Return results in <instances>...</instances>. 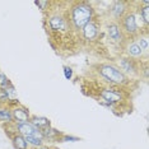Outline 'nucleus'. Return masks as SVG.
Listing matches in <instances>:
<instances>
[{
  "label": "nucleus",
  "instance_id": "393cba45",
  "mask_svg": "<svg viewBox=\"0 0 149 149\" xmlns=\"http://www.w3.org/2000/svg\"><path fill=\"white\" fill-rule=\"evenodd\" d=\"M51 149H59V148H56V147H51Z\"/></svg>",
  "mask_w": 149,
  "mask_h": 149
},
{
  "label": "nucleus",
  "instance_id": "39448f33",
  "mask_svg": "<svg viewBox=\"0 0 149 149\" xmlns=\"http://www.w3.org/2000/svg\"><path fill=\"white\" fill-rule=\"evenodd\" d=\"M118 24H120L121 29H123V33L125 37L135 38V37H138L140 33L148 32V31H141L140 26H139V18H138L135 10H129L126 14L123 17V19L118 22Z\"/></svg>",
  "mask_w": 149,
  "mask_h": 149
},
{
  "label": "nucleus",
  "instance_id": "7ed1b4c3",
  "mask_svg": "<svg viewBox=\"0 0 149 149\" xmlns=\"http://www.w3.org/2000/svg\"><path fill=\"white\" fill-rule=\"evenodd\" d=\"M98 103L104 106L111 111H117V107L126 101V92L125 88L104 86L98 89Z\"/></svg>",
  "mask_w": 149,
  "mask_h": 149
},
{
  "label": "nucleus",
  "instance_id": "1a4fd4ad",
  "mask_svg": "<svg viewBox=\"0 0 149 149\" xmlns=\"http://www.w3.org/2000/svg\"><path fill=\"white\" fill-rule=\"evenodd\" d=\"M82 35L83 40L87 42H94L98 40L100 37V33H101V27H100V23L96 21V18L93 19L92 22H89L88 24H86L82 28V31L79 32Z\"/></svg>",
  "mask_w": 149,
  "mask_h": 149
},
{
  "label": "nucleus",
  "instance_id": "f3484780",
  "mask_svg": "<svg viewBox=\"0 0 149 149\" xmlns=\"http://www.w3.org/2000/svg\"><path fill=\"white\" fill-rule=\"evenodd\" d=\"M0 123L5 124V125L14 124V123H13V116H12L10 107H8V106H0Z\"/></svg>",
  "mask_w": 149,
  "mask_h": 149
},
{
  "label": "nucleus",
  "instance_id": "4be33fe9",
  "mask_svg": "<svg viewBox=\"0 0 149 149\" xmlns=\"http://www.w3.org/2000/svg\"><path fill=\"white\" fill-rule=\"evenodd\" d=\"M51 4H52L51 1H41V0H36L35 1V5L38 6V9H41L42 12H46Z\"/></svg>",
  "mask_w": 149,
  "mask_h": 149
},
{
  "label": "nucleus",
  "instance_id": "20e7f679",
  "mask_svg": "<svg viewBox=\"0 0 149 149\" xmlns=\"http://www.w3.org/2000/svg\"><path fill=\"white\" fill-rule=\"evenodd\" d=\"M15 131L18 134H21L23 138L27 140V143L29 144L31 148H38L42 147L45 144V139L41 133V130H38L37 127H35L33 125L29 123H19L14 124Z\"/></svg>",
  "mask_w": 149,
  "mask_h": 149
},
{
  "label": "nucleus",
  "instance_id": "6e6552de",
  "mask_svg": "<svg viewBox=\"0 0 149 149\" xmlns=\"http://www.w3.org/2000/svg\"><path fill=\"white\" fill-rule=\"evenodd\" d=\"M110 15L112 17L113 22H120L123 17L130 10V3L124 0H116L110 3Z\"/></svg>",
  "mask_w": 149,
  "mask_h": 149
},
{
  "label": "nucleus",
  "instance_id": "412c9836",
  "mask_svg": "<svg viewBox=\"0 0 149 149\" xmlns=\"http://www.w3.org/2000/svg\"><path fill=\"white\" fill-rule=\"evenodd\" d=\"M66 141H80V138L70 134H63L59 143H66Z\"/></svg>",
  "mask_w": 149,
  "mask_h": 149
},
{
  "label": "nucleus",
  "instance_id": "f257e3e1",
  "mask_svg": "<svg viewBox=\"0 0 149 149\" xmlns=\"http://www.w3.org/2000/svg\"><path fill=\"white\" fill-rule=\"evenodd\" d=\"M96 18L92 3L89 1H74L68 10V19L74 31L80 32L82 28Z\"/></svg>",
  "mask_w": 149,
  "mask_h": 149
},
{
  "label": "nucleus",
  "instance_id": "a211bd4d",
  "mask_svg": "<svg viewBox=\"0 0 149 149\" xmlns=\"http://www.w3.org/2000/svg\"><path fill=\"white\" fill-rule=\"evenodd\" d=\"M134 41L138 43L139 47H140L141 50L145 52V54H148V49H149V40H148V32H143V33H140L138 37H135L134 38Z\"/></svg>",
  "mask_w": 149,
  "mask_h": 149
},
{
  "label": "nucleus",
  "instance_id": "f8f14e48",
  "mask_svg": "<svg viewBox=\"0 0 149 149\" xmlns=\"http://www.w3.org/2000/svg\"><path fill=\"white\" fill-rule=\"evenodd\" d=\"M12 116H13V123L19 124V123H28L31 118V112L26 106H23L22 103L13 106L10 108Z\"/></svg>",
  "mask_w": 149,
  "mask_h": 149
},
{
  "label": "nucleus",
  "instance_id": "dca6fc26",
  "mask_svg": "<svg viewBox=\"0 0 149 149\" xmlns=\"http://www.w3.org/2000/svg\"><path fill=\"white\" fill-rule=\"evenodd\" d=\"M10 140H12V144L14 147V149H31L29 144L27 143V140L18 133L13 134L10 136Z\"/></svg>",
  "mask_w": 149,
  "mask_h": 149
},
{
  "label": "nucleus",
  "instance_id": "ddd939ff",
  "mask_svg": "<svg viewBox=\"0 0 149 149\" xmlns=\"http://www.w3.org/2000/svg\"><path fill=\"white\" fill-rule=\"evenodd\" d=\"M138 8H136V15L138 18H140V21L143 22L144 28L148 29L149 26V1L148 0H143V1L138 3Z\"/></svg>",
  "mask_w": 149,
  "mask_h": 149
},
{
  "label": "nucleus",
  "instance_id": "0eeeda50",
  "mask_svg": "<svg viewBox=\"0 0 149 149\" xmlns=\"http://www.w3.org/2000/svg\"><path fill=\"white\" fill-rule=\"evenodd\" d=\"M118 69L126 75L129 79H136L140 78V61H135L127 56H120L117 59V65Z\"/></svg>",
  "mask_w": 149,
  "mask_h": 149
},
{
  "label": "nucleus",
  "instance_id": "9d476101",
  "mask_svg": "<svg viewBox=\"0 0 149 149\" xmlns=\"http://www.w3.org/2000/svg\"><path fill=\"white\" fill-rule=\"evenodd\" d=\"M106 33H107L108 40H110L112 43H117V45H120V43H124L125 42V38H126V37L124 36L123 29H121V27H120V24H118V22L111 21L110 23H108V24L106 26Z\"/></svg>",
  "mask_w": 149,
  "mask_h": 149
},
{
  "label": "nucleus",
  "instance_id": "aec40b11",
  "mask_svg": "<svg viewBox=\"0 0 149 149\" xmlns=\"http://www.w3.org/2000/svg\"><path fill=\"white\" fill-rule=\"evenodd\" d=\"M9 101H10V98H9L6 91L0 88V106H8Z\"/></svg>",
  "mask_w": 149,
  "mask_h": 149
},
{
  "label": "nucleus",
  "instance_id": "423d86ee",
  "mask_svg": "<svg viewBox=\"0 0 149 149\" xmlns=\"http://www.w3.org/2000/svg\"><path fill=\"white\" fill-rule=\"evenodd\" d=\"M47 23V29H49L54 35H63V33H69L72 31V26L68 19V14H60V13H55L46 18Z\"/></svg>",
  "mask_w": 149,
  "mask_h": 149
},
{
  "label": "nucleus",
  "instance_id": "2eb2a0df",
  "mask_svg": "<svg viewBox=\"0 0 149 149\" xmlns=\"http://www.w3.org/2000/svg\"><path fill=\"white\" fill-rule=\"evenodd\" d=\"M29 123H31L35 127L38 129V130H43V129L51 126V121H50V118H47L45 116H38V115H31Z\"/></svg>",
  "mask_w": 149,
  "mask_h": 149
},
{
  "label": "nucleus",
  "instance_id": "f03ea898",
  "mask_svg": "<svg viewBox=\"0 0 149 149\" xmlns=\"http://www.w3.org/2000/svg\"><path fill=\"white\" fill-rule=\"evenodd\" d=\"M96 73L107 86L125 88L129 87L131 83V79H129L115 64H108V63L97 64Z\"/></svg>",
  "mask_w": 149,
  "mask_h": 149
},
{
  "label": "nucleus",
  "instance_id": "9b49d317",
  "mask_svg": "<svg viewBox=\"0 0 149 149\" xmlns=\"http://www.w3.org/2000/svg\"><path fill=\"white\" fill-rule=\"evenodd\" d=\"M124 52H125V56L130 57V59L135 60V61H141V59L148 55V54H145L143 50L139 47L138 43L134 41V38H131L130 41H125Z\"/></svg>",
  "mask_w": 149,
  "mask_h": 149
},
{
  "label": "nucleus",
  "instance_id": "6ab92c4d",
  "mask_svg": "<svg viewBox=\"0 0 149 149\" xmlns=\"http://www.w3.org/2000/svg\"><path fill=\"white\" fill-rule=\"evenodd\" d=\"M12 84V82H10V79H9L8 77L5 75L4 73L0 70V88H3V89H6L9 86Z\"/></svg>",
  "mask_w": 149,
  "mask_h": 149
},
{
  "label": "nucleus",
  "instance_id": "b1692460",
  "mask_svg": "<svg viewBox=\"0 0 149 149\" xmlns=\"http://www.w3.org/2000/svg\"><path fill=\"white\" fill-rule=\"evenodd\" d=\"M31 149H51V147H49V145L43 144L42 147H38V148H31Z\"/></svg>",
  "mask_w": 149,
  "mask_h": 149
},
{
  "label": "nucleus",
  "instance_id": "5701e85b",
  "mask_svg": "<svg viewBox=\"0 0 149 149\" xmlns=\"http://www.w3.org/2000/svg\"><path fill=\"white\" fill-rule=\"evenodd\" d=\"M63 73H64V77H65V79L66 80H72L73 79V69L70 66H68V65H64L63 66Z\"/></svg>",
  "mask_w": 149,
  "mask_h": 149
},
{
  "label": "nucleus",
  "instance_id": "4468645a",
  "mask_svg": "<svg viewBox=\"0 0 149 149\" xmlns=\"http://www.w3.org/2000/svg\"><path fill=\"white\" fill-rule=\"evenodd\" d=\"M41 133L43 135L45 141H60V138H61V135L64 134V133L59 131L57 129L52 127V126L43 129V130H41Z\"/></svg>",
  "mask_w": 149,
  "mask_h": 149
}]
</instances>
